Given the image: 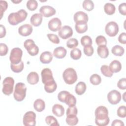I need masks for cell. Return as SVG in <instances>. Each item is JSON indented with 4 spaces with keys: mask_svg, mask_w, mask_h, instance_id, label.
<instances>
[{
    "mask_svg": "<svg viewBox=\"0 0 126 126\" xmlns=\"http://www.w3.org/2000/svg\"><path fill=\"white\" fill-rule=\"evenodd\" d=\"M107 99L110 103L115 105L120 102L121 100V93L116 90L109 92L107 94Z\"/></svg>",
    "mask_w": 126,
    "mask_h": 126,
    "instance_id": "cell-11",
    "label": "cell"
},
{
    "mask_svg": "<svg viewBox=\"0 0 126 126\" xmlns=\"http://www.w3.org/2000/svg\"><path fill=\"white\" fill-rule=\"evenodd\" d=\"M8 51V48L7 46L4 44L1 43L0 44V55L1 56H5Z\"/></svg>",
    "mask_w": 126,
    "mask_h": 126,
    "instance_id": "cell-46",
    "label": "cell"
},
{
    "mask_svg": "<svg viewBox=\"0 0 126 126\" xmlns=\"http://www.w3.org/2000/svg\"><path fill=\"white\" fill-rule=\"evenodd\" d=\"M24 65L23 62L21 61L19 63L16 64H13L11 63L10 68L12 71L15 73L21 72L24 69Z\"/></svg>",
    "mask_w": 126,
    "mask_h": 126,
    "instance_id": "cell-31",
    "label": "cell"
},
{
    "mask_svg": "<svg viewBox=\"0 0 126 126\" xmlns=\"http://www.w3.org/2000/svg\"><path fill=\"white\" fill-rule=\"evenodd\" d=\"M32 27L30 24H24L21 26L18 29V33L23 36L30 35L32 32Z\"/></svg>",
    "mask_w": 126,
    "mask_h": 126,
    "instance_id": "cell-16",
    "label": "cell"
},
{
    "mask_svg": "<svg viewBox=\"0 0 126 126\" xmlns=\"http://www.w3.org/2000/svg\"><path fill=\"white\" fill-rule=\"evenodd\" d=\"M33 107L36 111L42 112L45 108V102L41 99H37L33 103Z\"/></svg>",
    "mask_w": 126,
    "mask_h": 126,
    "instance_id": "cell-24",
    "label": "cell"
},
{
    "mask_svg": "<svg viewBox=\"0 0 126 126\" xmlns=\"http://www.w3.org/2000/svg\"><path fill=\"white\" fill-rule=\"evenodd\" d=\"M58 34L60 37L66 39L71 37L73 34V30L69 26H64L59 31Z\"/></svg>",
    "mask_w": 126,
    "mask_h": 126,
    "instance_id": "cell-12",
    "label": "cell"
},
{
    "mask_svg": "<svg viewBox=\"0 0 126 126\" xmlns=\"http://www.w3.org/2000/svg\"><path fill=\"white\" fill-rule=\"evenodd\" d=\"M27 87L25 84L22 82L17 83L15 87L13 94L14 99L17 101H22L26 95Z\"/></svg>",
    "mask_w": 126,
    "mask_h": 126,
    "instance_id": "cell-4",
    "label": "cell"
},
{
    "mask_svg": "<svg viewBox=\"0 0 126 126\" xmlns=\"http://www.w3.org/2000/svg\"><path fill=\"white\" fill-rule=\"evenodd\" d=\"M69 92L66 91H63L60 92L58 95V98L59 101H60L64 103V101L65 99V98L66 96V95L69 93Z\"/></svg>",
    "mask_w": 126,
    "mask_h": 126,
    "instance_id": "cell-48",
    "label": "cell"
},
{
    "mask_svg": "<svg viewBox=\"0 0 126 126\" xmlns=\"http://www.w3.org/2000/svg\"><path fill=\"white\" fill-rule=\"evenodd\" d=\"M118 87L121 90L126 89V78L120 79L117 83Z\"/></svg>",
    "mask_w": 126,
    "mask_h": 126,
    "instance_id": "cell-47",
    "label": "cell"
},
{
    "mask_svg": "<svg viewBox=\"0 0 126 126\" xmlns=\"http://www.w3.org/2000/svg\"><path fill=\"white\" fill-rule=\"evenodd\" d=\"M47 37L49 40L55 44H59L60 42V39L58 36L55 34L49 33L47 35Z\"/></svg>",
    "mask_w": 126,
    "mask_h": 126,
    "instance_id": "cell-44",
    "label": "cell"
},
{
    "mask_svg": "<svg viewBox=\"0 0 126 126\" xmlns=\"http://www.w3.org/2000/svg\"><path fill=\"white\" fill-rule=\"evenodd\" d=\"M78 113L77 108L75 106L73 107H69L66 110V116L68 115H77Z\"/></svg>",
    "mask_w": 126,
    "mask_h": 126,
    "instance_id": "cell-45",
    "label": "cell"
},
{
    "mask_svg": "<svg viewBox=\"0 0 126 126\" xmlns=\"http://www.w3.org/2000/svg\"><path fill=\"white\" fill-rule=\"evenodd\" d=\"M70 55L72 59L74 60H77L81 58L82 53L79 49L75 48L70 51Z\"/></svg>",
    "mask_w": 126,
    "mask_h": 126,
    "instance_id": "cell-32",
    "label": "cell"
},
{
    "mask_svg": "<svg viewBox=\"0 0 126 126\" xmlns=\"http://www.w3.org/2000/svg\"><path fill=\"white\" fill-rule=\"evenodd\" d=\"M84 54L87 56H91L94 53V48L92 45L84 46L83 49Z\"/></svg>",
    "mask_w": 126,
    "mask_h": 126,
    "instance_id": "cell-42",
    "label": "cell"
},
{
    "mask_svg": "<svg viewBox=\"0 0 126 126\" xmlns=\"http://www.w3.org/2000/svg\"><path fill=\"white\" fill-rule=\"evenodd\" d=\"M42 82L44 84V90L48 93L55 92L57 88L51 70L49 68H44L41 72Z\"/></svg>",
    "mask_w": 126,
    "mask_h": 126,
    "instance_id": "cell-1",
    "label": "cell"
},
{
    "mask_svg": "<svg viewBox=\"0 0 126 126\" xmlns=\"http://www.w3.org/2000/svg\"><path fill=\"white\" fill-rule=\"evenodd\" d=\"M95 123L98 126H105L109 123L108 111L104 106H99L95 110Z\"/></svg>",
    "mask_w": 126,
    "mask_h": 126,
    "instance_id": "cell-2",
    "label": "cell"
},
{
    "mask_svg": "<svg viewBox=\"0 0 126 126\" xmlns=\"http://www.w3.org/2000/svg\"><path fill=\"white\" fill-rule=\"evenodd\" d=\"M97 53L101 58H106L109 55V50L106 45L98 46L97 49Z\"/></svg>",
    "mask_w": 126,
    "mask_h": 126,
    "instance_id": "cell-23",
    "label": "cell"
},
{
    "mask_svg": "<svg viewBox=\"0 0 126 126\" xmlns=\"http://www.w3.org/2000/svg\"><path fill=\"white\" fill-rule=\"evenodd\" d=\"M109 68L112 73L119 72L122 69V64L118 60H114L110 63Z\"/></svg>",
    "mask_w": 126,
    "mask_h": 126,
    "instance_id": "cell-20",
    "label": "cell"
},
{
    "mask_svg": "<svg viewBox=\"0 0 126 126\" xmlns=\"http://www.w3.org/2000/svg\"><path fill=\"white\" fill-rule=\"evenodd\" d=\"M42 16L40 13H35L33 14L30 19L31 23L34 27L40 26L42 22Z\"/></svg>",
    "mask_w": 126,
    "mask_h": 126,
    "instance_id": "cell-18",
    "label": "cell"
},
{
    "mask_svg": "<svg viewBox=\"0 0 126 126\" xmlns=\"http://www.w3.org/2000/svg\"><path fill=\"white\" fill-rule=\"evenodd\" d=\"M64 103L67 104L69 107L74 106L76 104V98L73 95L69 93L65 98Z\"/></svg>",
    "mask_w": 126,
    "mask_h": 126,
    "instance_id": "cell-25",
    "label": "cell"
},
{
    "mask_svg": "<svg viewBox=\"0 0 126 126\" xmlns=\"http://www.w3.org/2000/svg\"><path fill=\"white\" fill-rule=\"evenodd\" d=\"M14 84V80L12 77H7L5 78L2 82V93L6 95L11 94L13 91Z\"/></svg>",
    "mask_w": 126,
    "mask_h": 126,
    "instance_id": "cell-6",
    "label": "cell"
},
{
    "mask_svg": "<svg viewBox=\"0 0 126 126\" xmlns=\"http://www.w3.org/2000/svg\"><path fill=\"white\" fill-rule=\"evenodd\" d=\"M106 33L110 37L116 36L119 32V26L118 24L114 21L108 22L105 28Z\"/></svg>",
    "mask_w": 126,
    "mask_h": 126,
    "instance_id": "cell-9",
    "label": "cell"
},
{
    "mask_svg": "<svg viewBox=\"0 0 126 126\" xmlns=\"http://www.w3.org/2000/svg\"><path fill=\"white\" fill-rule=\"evenodd\" d=\"M52 112L57 117H62L64 113V109L62 105L56 104L52 107Z\"/></svg>",
    "mask_w": 126,
    "mask_h": 126,
    "instance_id": "cell-22",
    "label": "cell"
},
{
    "mask_svg": "<svg viewBox=\"0 0 126 126\" xmlns=\"http://www.w3.org/2000/svg\"><path fill=\"white\" fill-rule=\"evenodd\" d=\"M8 7V3L5 0H0V19H1L4 12L7 9Z\"/></svg>",
    "mask_w": 126,
    "mask_h": 126,
    "instance_id": "cell-41",
    "label": "cell"
},
{
    "mask_svg": "<svg viewBox=\"0 0 126 126\" xmlns=\"http://www.w3.org/2000/svg\"><path fill=\"white\" fill-rule=\"evenodd\" d=\"M39 59L42 63H49L52 61L53 55L50 52L45 51L41 54Z\"/></svg>",
    "mask_w": 126,
    "mask_h": 126,
    "instance_id": "cell-17",
    "label": "cell"
},
{
    "mask_svg": "<svg viewBox=\"0 0 126 126\" xmlns=\"http://www.w3.org/2000/svg\"><path fill=\"white\" fill-rule=\"evenodd\" d=\"M126 93L125 92L124 94H123V99H124V100L125 101H126V100H125V95H126Z\"/></svg>",
    "mask_w": 126,
    "mask_h": 126,
    "instance_id": "cell-54",
    "label": "cell"
},
{
    "mask_svg": "<svg viewBox=\"0 0 126 126\" xmlns=\"http://www.w3.org/2000/svg\"><path fill=\"white\" fill-rule=\"evenodd\" d=\"M62 22L58 18H53L51 19L48 24V27L50 30L53 32L59 31L61 28Z\"/></svg>",
    "mask_w": 126,
    "mask_h": 126,
    "instance_id": "cell-13",
    "label": "cell"
},
{
    "mask_svg": "<svg viewBox=\"0 0 126 126\" xmlns=\"http://www.w3.org/2000/svg\"><path fill=\"white\" fill-rule=\"evenodd\" d=\"M119 12L123 15H126V3L123 2L121 3L118 7Z\"/></svg>",
    "mask_w": 126,
    "mask_h": 126,
    "instance_id": "cell-49",
    "label": "cell"
},
{
    "mask_svg": "<svg viewBox=\"0 0 126 126\" xmlns=\"http://www.w3.org/2000/svg\"><path fill=\"white\" fill-rule=\"evenodd\" d=\"M74 21L76 23H87L88 21V15L83 11H78L74 15Z\"/></svg>",
    "mask_w": 126,
    "mask_h": 126,
    "instance_id": "cell-15",
    "label": "cell"
},
{
    "mask_svg": "<svg viewBox=\"0 0 126 126\" xmlns=\"http://www.w3.org/2000/svg\"><path fill=\"white\" fill-rule=\"evenodd\" d=\"M90 82L94 85H98L101 82V77L97 74H93L90 78Z\"/></svg>",
    "mask_w": 126,
    "mask_h": 126,
    "instance_id": "cell-34",
    "label": "cell"
},
{
    "mask_svg": "<svg viewBox=\"0 0 126 126\" xmlns=\"http://www.w3.org/2000/svg\"><path fill=\"white\" fill-rule=\"evenodd\" d=\"M24 46L27 50L28 53L32 56H34L38 54L39 48L35 44L34 41L31 39L26 40L24 43Z\"/></svg>",
    "mask_w": 126,
    "mask_h": 126,
    "instance_id": "cell-8",
    "label": "cell"
},
{
    "mask_svg": "<svg viewBox=\"0 0 126 126\" xmlns=\"http://www.w3.org/2000/svg\"><path fill=\"white\" fill-rule=\"evenodd\" d=\"M78 45V40L74 38L68 39L66 42V46L68 48H75Z\"/></svg>",
    "mask_w": 126,
    "mask_h": 126,
    "instance_id": "cell-39",
    "label": "cell"
},
{
    "mask_svg": "<svg viewBox=\"0 0 126 126\" xmlns=\"http://www.w3.org/2000/svg\"><path fill=\"white\" fill-rule=\"evenodd\" d=\"M66 50L62 46L56 48L53 51L54 56L58 59H63L64 58L66 55Z\"/></svg>",
    "mask_w": 126,
    "mask_h": 126,
    "instance_id": "cell-19",
    "label": "cell"
},
{
    "mask_svg": "<svg viewBox=\"0 0 126 126\" xmlns=\"http://www.w3.org/2000/svg\"><path fill=\"white\" fill-rule=\"evenodd\" d=\"M86 85L84 82H79L78 83L76 86L75 91L76 93L79 95H81L83 94L86 90Z\"/></svg>",
    "mask_w": 126,
    "mask_h": 126,
    "instance_id": "cell-26",
    "label": "cell"
},
{
    "mask_svg": "<svg viewBox=\"0 0 126 126\" xmlns=\"http://www.w3.org/2000/svg\"><path fill=\"white\" fill-rule=\"evenodd\" d=\"M112 126H124V123L123 122L120 120H115L112 122V123L111 124Z\"/></svg>",
    "mask_w": 126,
    "mask_h": 126,
    "instance_id": "cell-51",
    "label": "cell"
},
{
    "mask_svg": "<svg viewBox=\"0 0 126 126\" xmlns=\"http://www.w3.org/2000/svg\"><path fill=\"white\" fill-rule=\"evenodd\" d=\"M100 70L102 74L107 77H111L113 76V73L110 70L109 66L107 65H103L101 66Z\"/></svg>",
    "mask_w": 126,
    "mask_h": 126,
    "instance_id": "cell-35",
    "label": "cell"
},
{
    "mask_svg": "<svg viewBox=\"0 0 126 126\" xmlns=\"http://www.w3.org/2000/svg\"><path fill=\"white\" fill-rule=\"evenodd\" d=\"M95 42L98 46H100V45L106 46L107 40L104 36L98 35L95 38Z\"/></svg>",
    "mask_w": 126,
    "mask_h": 126,
    "instance_id": "cell-40",
    "label": "cell"
},
{
    "mask_svg": "<svg viewBox=\"0 0 126 126\" xmlns=\"http://www.w3.org/2000/svg\"><path fill=\"white\" fill-rule=\"evenodd\" d=\"M117 115L120 118H125L126 117V110L125 106H121L118 108L117 110Z\"/></svg>",
    "mask_w": 126,
    "mask_h": 126,
    "instance_id": "cell-43",
    "label": "cell"
},
{
    "mask_svg": "<svg viewBox=\"0 0 126 126\" xmlns=\"http://www.w3.org/2000/svg\"><path fill=\"white\" fill-rule=\"evenodd\" d=\"M23 55L22 50L19 48H13L10 52L9 60L11 63L16 64L19 63L21 61Z\"/></svg>",
    "mask_w": 126,
    "mask_h": 126,
    "instance_id": "cell-7",
    "label": "cell"
},
{
    "mask_svg": "<svg viewBox=\"0 0 126 126\" xmlns=\"http://www.w3.org/2000/svg\"><path fill=\"white\" fill-rule=\"evenodd\" d=\"M13 2H14V3H19V2H21L22 1V0H18V1H12Z\"/></svg>",
    "mask_w": 126,
    "mask_h": 126,
    "instance_id": "cell-53",
    "label": "cell"
},
{
    "mask_svg": "<svg viewBox=\"0 0 126 126\" xmlns=\"http://www.w3.org/2000/svg\"><path fill=\"white\" fill-rule=\"evenodd\" d=\"M36 115L33 111L27 112L23 117V122L25 126H34L36 124Z\"/></svg>",
    "mask_w": 126,
    "mask_h": 126,
    "instance_id": "cell-10",
    "label": "cell"
},
{
    "mask_svg": "<svg viewBox=\"0 0 126 126\" xmlns=\"http://www.w3.org/2000/svg\"><path fill=\"white\" fill-rule=\"evenodd\" d=\"M112 53L116 56H122L125 52V49L122 46L116 45L113 46L111 49Z\"/></svg>",
    "mask_w": 126,
    "mask_h": 126,
    "instance_id": "cell-27",
    "label": "cell"
},
{
    "mask_svg": "<svg viewBox=\"0 0 126 126\" xmlns=\"http://www.w3.org/2000/svg\"><path fill=\"white\" fill-rule=\"evenodd\" d=\"M28 13L24 9H20L16 12L11 13L8 17V21L11 25H17L24 21L27 18Z\"/></svg>",
    "mask_w": 126,
    "mask_h": 126,
    "instance_id": "cell-3",
    "label": "cell"
},
{
    "mask_svg": "<svg viewBox=\"0 0 126 126\" xmlns=\"http://www.w3.org/2000/svg\"><path fill=\"white\" fill-rule=\"evenodd\" d=\"M82 5L86 10L89 11L92 10L94 8V2L91 0H85L83 2Z\"/></svg>",
    "mask_w": 126,
    "mask_h": 126,
    "instance_id": "cell-36",
    "label": "cell"
},
{
    "mask_svg": "<svg viewBox=\"0 0 126 126\" xmlns=\"http://www.w3.org/2000/svg\"><path fill=\"white\" fill-rule=\"evenodd\" d=\"M26 6L29 10L33 11L35 10L38 6V3L35 0H29L27 2Z\"/></svg>",
    "mask_w": 126,
    "mask_h": 126,
    "instance_id": "cell-37",
    "label": "cell"
},
{
    "mask_svg": "<svg viewBox=\"0 0 126 126\" xmlns=\"http://www.w3.org/2000/svg\"><path fill=\"white\" fill-rule=\"evenodd\" d=\"M63 77L64 82L69 85L74 84L77 80L76 71L73 68H67L63 71Z\"/></svg>",
    "mask_w": 126,
    "mask_h": 126,
    "instance_id": "cell-5",
    "label": "cell"
},
{
    "mask_svg": "<svg viewBox=\"0 0 126 126\" xmlns=\"http://www.w3.org/2000/svg\"><path fill=\"white\" fill-rule=\"evenodd\" d=\"M92 39L89 36L85 35L82 36L81 38V45L83 46L87 45H92Z\"/></svg>",
    "mask_w": 126,
    "mask_h": 126,
    "instance_id": "cell-38",
    "label": "cell"
},
{
    "mask_svg": "<svg viewBox=\"0 0 126 126\" xmlns=\"http://www.w3.org/2000/svg\"><path fill=\"white\" fill-rule=\"evenodd\" d=\"M39 12L44 17H49L55 14L56 10L52 6L49 5H43L40 7Z\"/></svg>",
    "mask_w": 126,
    "mask_h": 126,
    "instance_id": "cell-14",
    "label": "cell"
},
{
    "mask_svg": "<svg viewBox=\"0 0 126 126\" xmlns=\"http://www.w3.org/2000/svg\"><path fill=\"white\" fill-rule=\"evenodd\" d=\"M75 28L78 33H83L87 31L88 25L87 23H76Z\"/></svg>",
    "mask_w": 126,
    "mask_h": 126,
    "instance_id": "cell-29",
    "label": "cell"
},
{
    "mask_svg": "<svg viewBox=\"0 0 126 126\" xmlns=\"http://www.w3.org/2000/svg\"><path fill=\"white\" fill-rule=\"evenodd\" d=\"M46 124L50 126H59L57 120L53 116H48L45 118Z\"/></svg>",
    "mask_w": 126,
    "mask_h": 126,
    "instance_id": "cell-33",
    "label": "cell"
},
{
    "mask_svg": "<svg viewBox=\"0 0 126 126\" xmlns=\"http://www.w3.org/2000/svg\"><path fill=\"white\" fill-rule=\"evenodd\" d=\"M27 80L28 82L31 85H34L39 81L38 74L36 72H31L27 76Z\"/></svg>",
    "mask_w": 126,
    "mask_h": 126,
    "instance_id": "cell-21",
    "label": "cell"
},
{
    "mask_svg": "<svg viewBox=\"0 0 126 126\" xmlns=\"http://www.w3.org/2000/svg\"><path fill=\"white\" fill-rule=\"evenodd\" d=\"M105 12L109 15L113 14L116 10L115 6L111 3H106L104 6Z\"/></svg>",
    "mask_w": 126,
    "mask_h": 126,
    "instance_id": "cell-28",
    "label": "cell"
},
{
    "mask_svg": "<svg viewBox=\"0 0 126 126\" xmlns=\"http://www.w3.org/2000/svg\"><path fill=\"white\" fill-rule=\"evenodd\" d=\"M66 123L69 126H75L78 124V119L76 115L66 116Z\"/></svg>",
    "mask_w": 126,
    "mask_h": 126,
    "instance_id": "cell-30",
    "label": "cell"
},
{
    "mask_svg": "<svg viewBox=\"0 0 126 126\" xmlns=\"http://www.w3.org/2000/svg\"><path fill=\"white\" fill-rule=\"evenodd\" d=\"M118 41L121 44H125L126 43V33L125 32H122L120 34L118 37Z\"/></svg>",
    "mask_w": 126,
    "mask_h": 126,
    "instance_id": "cell-50",
    "label": "cell"
},
{
    "mask_svg": "<svg viewBox=\"0 0 126 126\" xmlns=\"http://www.w3.org/2000/svg\"><path fill=\"white\" fill-rule=\"evenodd\" d=\"M0 38H2V37H4L6 34V30H5V27L2 25H0Z\"/></svg>",
    "mask_w": 126,
    "mask_h": 126,
    "instance_id": "cell-52",
    "label": "cell"
}]
</instances>
